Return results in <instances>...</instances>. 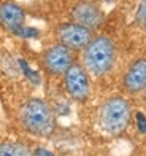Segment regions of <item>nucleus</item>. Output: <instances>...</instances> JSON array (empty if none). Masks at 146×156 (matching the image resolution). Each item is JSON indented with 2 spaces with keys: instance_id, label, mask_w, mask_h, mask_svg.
<instances>
[{
  "instance_id": "f257e3e1",
  "label": "nucleus",
  "mask_w": 146,
  "mask_h": 156,
  "mask_svg": "<svg viewBox=\"0 0 146 156\" xmlns=\"http://www.w3.org/2000/svg\"><path fill=\"white\" fill-rule=\"evenodd\" d=\"M81 53V64L89 75L95 78L108 75L117 61V46L108 35H94V38Z\"/></svg>"
},
{
  "instance_id": "f03ea898",
  "label": "nucleus",
  "mask_w": 146,
  "mask_h": 156,
  "mask_svg": "<svg viewBox=\"0 0 146 156\" xmlns=\"http://www.w3.org/2000/svg\"><path fill=\"white\" fill-rule=\"evenodd\" d=\"M19 121L35 137H49L56 131V113L51 105L40 97H30L21 105Z\"/></svg>"
},
{
  "instance_id": "7ed1b4c3",
  "label": "nucleus",
  "mask_w": 146,
  "mask_h": 156,
  "mask_svg": "<svg viewBox=\"0 0 146 156\" xmlns=\"http://www.w3.org/2000/svg\"><path fill=\"white\" fill-rule=\"evenodd\" d=\"M132 105L124 96H110L99 110V124L110 136H122L132 123Z\"/></svg>"
},
{
  "instance_id": "20e7f679",
  "label": "nucleus",
  "mask_w": 146,
  "mask_h": 156,
  "mask_svg": "<svg viewBox=\"0 0 146 156\" xmlns=\"http://www.w3.org/2000/svg\"><path fill=\"white\" fill-rule=\"evenodd\" d=\"M64 88L75 102L84 104L91 97V75L81 62H73L64 73Z\"/></svg>"
},
{
  "instance_id": "39448f33",
  "label": "nucleus",
  "mask_w": 146,
  "mask_h": 156,
  "mask_svg": "<svg viewBox=\"0 0 146 156\" xmlns=\"http://www.w3.org/2000/svg\"><path fill=\"white\" fill-rule=\"evenodd\" d=\"M73 62H76L75 51L62 43H54L48 46L41 56V66L48 75L53 76H64V73L70 69Z\"/></svg>"
},
{
  "instance_id": "423d86ee",
  "label": "nucleus",
  "mask_w": 146,
  "mask_h": 156,
  "mask_svg": "<svg viewBox=\"0 0 146 156\" xmlns=\"http://www.w3.org/2000/svg\"><path fill=\"white\" fill-rule=\"evenodd\" d=\"M94 30L87 27L76 24V23H62L56 27V38L57 43H62L64 46L70 48L72 51H83L89 41L94 38Z\"/></svg>"
},
{
  "instance_id": "0eeeda50",
  "label": "nucleus",
  "mask_w": 146,
  "mask_h": 156,
  "mask_svg": "<svg viewBox=\"0 0 146 156\" xmlns=\"http://www.w3.org/2000/svg\"><path fill=\"white\" fill-rule=\"evenodd\" d=\"M72 19L76 24H81L91 30H97L105 21V15L100 5L94 0H80L72 8Z\"/></svg>"
},
{
  "instance_id": "6e6552de",
  "label": "nucleus",
  "mask_w": 146,
  "mask_h": 156,
  "mask_svg": "<svg viewBox=\"0 0 146 156\" xmlns=\"http://www.w3.org/2000/svg\"><path fill=\"white\" fill-rule=\"evenodd\" d=\"M122 89L127 94L137 96L146 89V56L134 59L121 78Z\"/></svg>"
},
{
  "instance_id": "1a4fd4ad",
  "label": "nucleus",
  "mask_w": 146,
  "mask_h": 156,
  "mask_svg": "<svg viewBox=\"0 0 146 156\" xmlns=\"http://www.w3.org/2000/svg\"><path fill=\"white\" fill-rule=\"evenodd\" d=\"M25 11L19 3L13 0H3L0 3V26L11 34H18L24 27Z\"/></svg>"
},
{
  "instance_id": "9d476101",
  "label": "nucleus",
  "mask_w": 146,
  "mask_h": 156,
  "mask_svg": "<svg viewBox=\"0 0 146 156\" xmlns=\"http://www.w3.org/2000/svg\"><path fill=\"white\" fill-rule=\"evenodd\" d=\"M0 156H35V153L22 142L5 140L0 142Z\"/></svg>"
},
{
  "instance_id": "9b49d317",
  "label": "nucleus",
  "mask_w": 146,
  "mask_h": 156,
  "mask_svg": "<svg viewBox=\"0 0 146 156\" xmlns=\"http://www.w3.org/2000/svg\"><path fill=\"white\" fill-rule=\"evenodd\" d=\"M135 21L138 27L146 32V0H140V3H138L135 11Z\"/></svg>"
},
{
  "instance_id": "f8f14e48",
  "label": "nucleus",
  "mask_w": 146,
  "mask_h": 156,
  "mask_svg": "<svg viewBox=\"0 0 146 156\" xmlns=\"http://www.w3.org/2000/svg\"><path fill=\"white\" fill-rule=\"evenodd\" d=\"M16 35H19V37H22V38H35V37H38V35H40V30H37L35 27L24 26Z\"/></svg>"
},
{
  "instance_id": "ddd939ff",
  "label": "nucleus",
  "mask_w": 146,
  "mask_h": 156,
  "mask_svg": "<svg viewBox=\"0 0 146 156\" xmlns=\"http://www.w3.org/2000/svg\"><path fill=\"white\" fill-rule=\"evenodd\" d=\"M137 119H138V123H140V131H146V118L141 115V113H138Z\"/></svg>"
},
{
  "instance_id": "4468645a",
  "label": "nucleus",
  "mask_w": 146,
  "mask_h": 156,
  "mask_svg": "<svg viewBox=\"0 0 146 156\" xmlns=\"http://www.w3.org/2000/svg\"><path fill=\"white\" fill-rule=\"evenodd\" d=\"M33 153H35V156H54L53 153H49L48 150H41V148L37 150V151H33Z\"/></svg>"
},
{
  "instance_id": "2eb2a0df",
  "label": "nucleus",
  "mask_w": 146,
  "mask_h": 156,
  "mask_svg": "<svg viewBox=\"0 0 146 156\" xmlns=\"http://www.w3.org/2000/svg\"><path fill=\"white\" fill-rule=\"evenodd\" d=\"M94 2H97V3H111V2H114V0H94Z\"/></svg>"
},
{
  "instance_id": "dca6fc26",
  "label": "nucleus",
  "mask_w": 146,
  "mask_h": 156,
  "mask_svg": "<svg viewBox=\"0 0 146 156\" xmlns=\"http://www.w3.org/2000/svg\"><path fill=\"white\" fill-rule=\"evenodd\" d=\"M141 94H143V99H144V101H146V89L143 91V93H141Z\"/></svg>"
},
{
  "instance_id": "f3484780",
  "label": "nucleus",
  "mask_w": 146,
  "mask_h": 156,
  "mask_svg": "<svg viewBox=\"0 0 146 156\" xmlns=\"http://www.w3.org/2000/svg\"><path fill=\"white\" fill-rule=\"evenodd\" d=\"M141 156H146V150H144V151H143V153H141Z\"/></svg>"
}]
</instances>
